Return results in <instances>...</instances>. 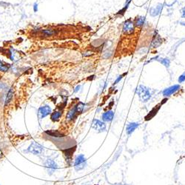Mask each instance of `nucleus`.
Here are the masks:
<instances>
[{
  "label": "nucleus",
  "mask_w": 185,
  "mask_h": 185,
  "mask_svg": "<svg viewBox=\"0 0 185 185\" xmlns=\"http://www.w3.org/2000/svg\"><path fill=\"white\" fill-rule=\"evenodd\" d=\"M113 53H114V50H113L112 41L106 40L104 49H103L102 52H101V57L104 59H109L112 57Z\"/></svg>",
  "instance_id": "nucleus-3"
},
{
  "label": "nucleus",
  "mask_w": 185,
  "mask_h": 185,
  "mask_svg": "<svg viewBox=\"0 0 185 185\" xmlns=\"http://www.w3.org/2000/svg\"><path fill=\"white\" fill-rule=\"evenodd\" d=\"M2 157H3V153H2V150L0 149V159H2Z\"/></svg>",
  "instance_id": "nucleus-34"
},
{
  "label": "nucleus",
  "mask_w": 185,
  "mask_h": 185,
  "mask_svg": "<svg viewBox=\"0 0 185 185\" xmlns=\"http://www.w3.org/2000/svg\"><path fill=\"white\" fill-rule=\"evenodd\" d=\"M59 34V30L57 29L52 28H48L41 29L40 32L39 36L41 38H50V37H53L55 36H57Z\"/></svg>",
  "instance_id": "nucleus-8"
},
{
  "label": "nucleus",
  "mask_w": 185,
  "mask_h": 185,
  "mask_svg": "<svg viewBox=\"0 0 185 185\" xmlns=\"http://www.w3.org/2000/svg\"><path fill=\"white\" fill-rule=\"evenodd\" d=\"M136 26L134 24V21L131 19H128L125 20L122 24V33L126 36H131V35L134 34L135 31H136Z\"/></svg>",
  "instance_id": "nucleus-2"
},
{
  "label": "nucleus",
  "mask_w": 185,
  "mask_h": 185,
  "mask_svg": "<svg viewBox=\"0 0 185 185\" xmlns=\"http://www.w3.org/2000/svg\"><path fill=\"white\" fill-rule=\"evenodd\" d=\"M11 68V65L8 63H6L3 60L0 59V72L1 73H7Z\"/></svg>",
  "instance_id": "nucleus-21"
},
{
  "label": "nucleus",
  "mask_w": 185,
  "mask_h": 185,
  "mask_svg": "<svg viewBox=\"0 0 185 185\" xmlns=\"http://www.w3.org/2000/svg\"><path fill=\"white\" fill-rule=\"evenodd\" d=\"M8 58L10 59L11 61H16L15 50L13 49V48H10V49L8 50Z\"/></svg>",
  "instance_id": "nucleus-25"
},
{
  "label": "nucleus",
  "mask_w": 185,
  "mask_h": 185,
  "mask_svg": "<svg viewBox=\"0 0 185 185\" xmlns=\"http://www.w3.org/2000/svg\"><path fill=\"white\" fill-rule=\"evenodd\" d=\"M164 8V4L163 3H159L155 7H152L150 9V15L152 17H158V16L162 13V9Z\"/></svg>",
  "instance_id": "nucleus-13"
},
{
  "label": "nucleus",
  "mask_w": 185,
  "mask_h": 185,
  "mask_svg": "<svg viewBox=\"0 0 185 185\" xmlns=\"http://www.w3.org/2000/svg\"><path fill=\"white\" fill-rule=\"evenodd\" d=\"M163 43V39L162 37H160V35L158 34L157 31L155 30V33L153 34V37L152 40L150 44V48H157L160 47Z\"/></svg>",
  "instance_id": "nucleus-11"
},
{
  "label": "nucleus",
  "mask_w": 185,
  "mask_h": 185,
  "mask_svg": "<svg viewBox=\"0 0 185 185\" xmlns=\"http://www.w3.org/2000/svg\"><path fill=\"white\" fill-rule=\"evenodd\" d=\"M136 93L139 96L140 101L143 103H147L152 97V90L143 84H141L138 87Z\"/></svg>",
  "instance_id": "nucleus-1"
},
{
  "label": "nucleus",
  "mask_w": 185,
  "mask_h": 185,
  "mask_svg": "<svg viewBox=\"0 0 185 185\" xmlns=\"http://www.w3.org/2000/svg\"><path fill=\"white\" fill-rule=\"evenodd\" d=\"M61 114H62V110L61 109H57L51 113L50 114V119L53 121H58L61 118Z\"/></svg>",
  "instance_id": "nucleus-19"
},
{
  "label": "nucleus",
  "mask_w": 185,
  "mask_h": 185,
  "mask_svg": "<svg viewBox=\"0 0 185 185\" xmlns=\"http://www.w3.org/2000/svg\"><path fill=\"white\" fill-rule=\"evenodd\" d=\"M26 152L30 153L33 155H41L44 153V147L37 142H32L30 145L28 147Z\"/></svg>",
  "instance_id": "nucleus-4"
},
{
  "label": "nucleus",
  "mask_w": 185,
  "mask_h": 185,
  "mask_svg": "<svg viewBox=\"0 0 185 185\" xmlns=\"http://www.w3.org/2000/svg\"><path fill=\"white\" fill-rule=\"evenodd\" d=\"M75 108H76L78 114H81V113L84 112V108H85V104L81 102V101H79L75 105Z\"/></svg>",
  "instance_id": "nucleus-22"
},
{
  "label": "nucleus",
  "mask_w": 185,
  "mask_h": 185,
  "mask_svg": "<svg viewBox=\"0 0 185 185\" xmlns=\"http://www.w3.org/2000/svg\"><path fill=\"white\" fill-rule=\"evenodd\" d=\"M134 24L136 28H144L147 25V21H146V17L144 16H137L136 18L134 19Z\"/></svg>",
  "instance_id": "nucleus-14"
},
{
  "label": "nucleus",
  "mask_w": 185,
  "mask_h": 185,
  "mask_svg": "<svg viewBox=\"0 0 185 185\" xmlns=\"http://www.w3.org/2000/svg\"><path fill=\"white\" fill-rule=\"evenodd\" d=\"M80 88H81V85H77V86L76 87V88L74 89V92H77L79 90Z\"/></svg>",
  "instance_id": "nucleus-33"
},
{
  "label": "nucleus",
  "mask_w": 185,
  "mask_h": 185,
  "mask_svg": "<svg viewBox=\"0 0 185 185\" xmlns=\"http://www.w3.org/2000/svg\"><path fill=\"white\" fill-rule=\"evenodd\" d=\"M44 166H45V169H46L47 172L49 175H52L53 173H55L58 168L57 164L53 160V159H48L44 163Z\"/></svg>",
  "instance_id": "nucleus-10"
},
{
  "label": "nucleus",
  "mask_w": 185,
  "mask_h": 185,
  "mask_svg": "<svg viewBox=\"0 0 185 185\" xmlns=\"http://www.w3.org/2000/svg\"><path fill=\"white\" fill-rule=\"evenodd\" d=\"M178 81H179V83H183L185 81V71L183 73H182V75H180L179 77V79H178Z\"/></svg>",
  "instance_id": "nucleus-29"
},
{
  "label": "nucleus",
  "mask_w": 185,
  "mask_h": 185,
  "mask_svg": "<svg viewBox=\"0 0 185 185\" xmlns=\"http://www.w3.org/2000/svg\"><path fill=\"white\" fill-rule=\"evenodd\" d=\"M132 2V0H126L125 3H127V2Z\"/></svg>",
  "instance_id": "nucleus-36"
},
{
  "label": "nucleus",
  "mask_w": 185,
  "mask_h": 185,
  "mask_svg": "<svg viewBox=\"0 0 185 185\" xmlns=\"http://www.w3.org/2000/svg\"><path fill=\"white\" fill-rule=\"evenodd\" d=\"M77 112H76V110L75 108V106L74 108H71L69 111L68 112L66 115V120H68V121H73V119H75L77 116Z\"/></svg>",
  "instance_id": "nucleus-18"
},
{
  "label": "nucleus",
  "mask_w": 185,
  "mask_h": 185,
  "mask_svg": "<svg viewBox=\"0 0 185 185\" xmlns=\"http://www.w3.org/2000/svg\"><path fill=\"white\" fill-rule=\"evenodd\" d=\"M182 18L184 19L185 18V7H184L182 9Z\"/></svg>",
  "instance_id": "nucleus-32"
},
{
  "label": "nucleus",
  "mask_w": 185,
  "mask_h": 185,
  "mask_svg": "<svg viewBox=\"0 0 185 185\" xmlns=\"http://www.w3.org/2000/svg\"><path fill=\"white\" fill-rule=\"evenodd\" d=\"M157 61H159L162 65H163L164 66L166 67L167 68H170V62L171 61H170V59L169 58H161L160 56H159V58L158 59Z\"/></svg>",
  "instance_id": "nucleus-24"
},
{
  "label": "nucleus",
  "mask_w": 185,
  "mask_h": 185,
  "mask_svg": "<svg viewBox=\"0 0 185 185\" xmlns=\"http://www.w3.org/2000/svg\"><path fill=\"white\" fill-rule=\"evenodd\" d=\"M130 3H131V2H127V3H125L124 6L121 9V10H119V11H118L117 13H116V16H120V17H123V16L124 15V13H125L126 11L127 10V9H128V8H129V5H130Z\"/></svg>",
  "instance_id": "nucleus-23"
},
{
  "label": "nucleus",
  "mask_w": 185,
  "mask_h": 185,
  "mask_svg": "<svg viewBox=\"0 0 185 185\" xmlns=\"http://www.w3.org/2000/svg\"><path fill=\"white\" fill-rule=\"evenodd\" d=\"M93 55H94V51L92 50H87L82 53V56L84 57H90V56H92Z\"/></svg>",
  "instance_id": "nucleus-27"
},
{
  "label": "nucleus",
  "mask_w": 185,
  "mask_h": 185,
  "mask_svg": "<svg viewBox=\"0 0 185 185\" xmlns=\"http://www.w3.org/2000/svg\"><path fill=\"white\" fill-rule=\"evenodd\" d=\"M162 104H158V105H156V106H155V107H154L153 108L152 110H151L150 111V112L148 113H147V116H145V118H144V119H145V121H150V120H151V119H153V118L154 117V116H155V115L157 114L158 113V112H159V110H160V108H161V107H162Z\"/></svg>",
  "instance_id": "nucleus-16"
},
{
  "label": "nucleus",
  "mask_w": 185,
  "mask_h": 185,
  "mask_svg": "<svg viewBox=\"0 0 185 185\" xmlns=\"http://www.w3.org/2000/svg\"><path fill=\"white\" fill-rule=\"evenodd\" d=\"M140 126V124L139 122H130L127 124V127H126V133L128 136L131 135L134 131L137 129L138 127Z\"/></svg>",
  "instance_id": "nucleus-17"
},
{
  "label": "nucleus",
  "mask_w": 185,
  "mask_h": 185,
  "mask_svg": "<svg viewBox=\"0 0 185 185\" xmlns=\"http://www.w3.org/2000/svg\"><path fill=\"white\" fill-rule=\"evenodd\" d=\"M148 51V48L147 47H144V48H140L139 50V54H144Z\"/></svg>",
  "instance_id": "nucleus-30"
},
{
  "label": "nucleus",
  "mask_w": 185,
  "mask_h": 185,
  "mask_svg": "<svg viewBox=\"0 0 185 185\" xmlns=\"http://www.w3.org/2000/svg\"><path fill=\"white\" fill-rule=\"evenodd\" d=\"M41 30V28L40 27H34L33 29H31V33L33 35V36H37L39 35V36L40 32Z\"/></svg>",
  "instance_id": "nucleus-26"
},
{
  "label": "nucleus",
  "mask_w": 185,
  "mask_h": 185,
  "mask_svg": "<svg viewBox=\"0 0 185 185\" xmlns=\"http://www.w3.org/2000/svg\"><path fill=\"white\" fill-rule=\"evenodd\" d=\"M180 25H182V26H184L185 27V22H180Z\"/></svg>",
  "instance_id": "nucleus-35"
},
{
  "label": "nucleus",
  "mask_w": 185,
  "mask_h": 185,
  "mask_svg": "<svg viewBox=\"0 0 185 185\" xmlns=\"http://www.w3.org/2000/svg\"><path fill=\"white\" fill-rule=\"evenodd\" d=\"M182 89V87L179 84H173L172 86H170L168 88H165L162 91V95L164 97L169 98L170 96H173V95L176 94L177 92H179V90Z\"/></svg>",
  "instance_id": "nucleus-5"
},
{
  "label": "nucleus",
  "mask_w": 185,
  "mask_h": 185,
  "mask_svg": "<svg viewBox=\"0 0 185 185\" xmlns=\"http://www.w3.org/2000/svg\"><path fill=\"white\" fill-rule=\"evenodd\" d=\"M33 10L35 13H37L38 12L39 10V4L37 2H34L33 5Z\"/></svg>",
  "instance_id": "nucleus-31"
},
{
  "label": "nucleus",
  "mask_w": 185,
  "mask_h": 185,
  "mask_svg": "<svg viewBox=\"0 0 185 185\" xmlns=\"http://www.w3.org/2000/svg\"><path fill=\"white\" fill-rule=\"evenodd\" d=\"M87 165L86 158L82 154H80L76 158L74 162V168L76 171L83 170Z\"/></svg>",
  "instance_id": "nucleus-6"
},
{
  "label": "nucleus",
  "mask_w": 185,
  "mask_h": 185,
  "mask_svg": "<svg viewBox=\"0 0 185 185\" xmlns=\"http://www.w3.org/2000/svg\"><path fill=\"white\" fill-rule=\"evenodd\" d=\"M52 113V109L48 105H44V106H41L39 108L38 110V118L39 119H44L45 118L46 116H48V115L51 114Z\"/></svg>",
  "instance_id": "nucleus-12"
},
{
  "label": "nucleus",
  "mask_w": 185,
  "mask_h": 185,
  "mask_svg": "<svg viewBox=\"0 0 185 185\" xmlns=\"http://www.w3.org/2000/svg\"><path fill=\"white\" fill-rule=\"evenodd\" d=\"M106 40L104 39H97L91 42L90 46L94 52H102Z\"/></svg>",
  "instance_id": "nucleus-7"
},
{
  "label": "nucleus",
  "mask_w": 185,
  "mask_h": 185,
  "mask_svg": "<svg viewBox=\"0 0 185 185\" xmlns=\"http://www.w3.org/2000/svg\"><path fill=\"white\" fill-rule=\"evenodd\" d=\"M127 73H124L123 74L119 75V76L116 79V80H115V81L113 82V86H115L116 84H117L118 83L120 82V81H121V79H122L123 78H124V76H125L126 75H127Z\"/></svg>",
  "instance_id": "nucleus-28"
},
{
  "label": "nucleus",
  "mask_w": 185,
  "mask_h": 185,
  "mask_svg": "<svg viewBox=\"0 0 185 185\" xmlns=\"http://www.w3.org/2000/svg\"><path fill=\"white\" fill-rule=\"evenodd\" d=\"M114 112L110 110L103 113L102 115H101V119L104 122H111L114 119Z\"/></svg>",
  "instance_id": "nucleus-15"
},
{
  "label": "nucleus",
  "mask_w": 185,
  "mask_h": 185,
  "mask_svg": "<svg viewBox=\"0 0 185 185\" xmlns=\"http://www.w3.org/2000/svg\"><path fill=\"white\" fill-rule=\"evenodd\" d=\"M92 128L97 133L105 132L107 129V125L103 121H100L99 119H93L92 122Z\"/></svg>",
  "instance_id": "nucleus-9"
},
{
  "label": "nucleus",
  "mask_w": 185,
  "mask_h": 185,
  "mask_svg": "<svg viewBox=\"0 0 185 185\" xmlns=\"http://www.w3.org/2000/svg\"><path fill=\"white\" fill-rule=\"evenodd\" d=\"M13 92H14V89H13V87H11V88L9 89L8 92L7 93V96L6 99H5V106L7 107L10 104V101H12V99H13Z\"/></svg>",
  "instance_id": "nucleus-20"
}]
</instances>
